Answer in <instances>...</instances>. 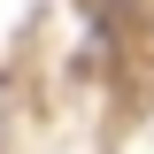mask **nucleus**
Here are the masks:
<instances>
[]
</instances>
